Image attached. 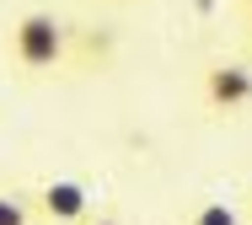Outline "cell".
<instances>
[{
	"mask_svg": "<svg viewBox=\"0 0 252 225\" xmlns=\"http://www.w3.org/2000/svg\"><path fill=\"white\" fill-rule=\"evenodd\" d=\"M5 49L22 64V75H54L64 64V27H59L54 11H27V16L11 22Z\"/></svg>",
	"mask_w": 252,
	"mask_h": 225,
	"instance_id": "6da1fadb",
	"label": "cell"
},
{
	"mask_svg": "<svg viewBox=\"0 0 252 225\" xmlns=\"http://www.w3.org/2000/svg\"><path fill=\"white\" fill-rule=\"evenodd\" d=\"M204 102H209V112L252 108V64H242V59H215L204 70Z\"/></svg>",
	"mask_w": 252,
	"mask_h": 225,
	"instance_id": "7a4b0ae2",
	"label": "cell"
},
{
	"mask_svg": "<svg viewBox=\"0 0 252 225\" xmlns=\"http://www.w3.org/2000/svg\"><path fill=\"white\" fill-rule=\"evenodd\" d=\"M32 209L49 225H81L92 215V193H86L75 177H59V182H43V188L32 193Z\"/></svg>",
	"mask_w": 252,
	"mask_h": 225,
	"instance_id": "3957f363",
	"label": "cell"
},
{
	"mask_svg": "<svg viewBox=\"0 0 252 225\" xmlns=\"http://www.w3.org/2000/svg\"><path fill=\"white\" fill-rule=\"evenodd\" d=\"M188 225H242V209L225 204V198H209V204H199L188 215Z\"/></svg>",
	"mask_w": 252,
	"mask_h": 225,
	"instance_id": "277c9868",
	"label": "cell"
},
{
	"mask_svg": "<svg viewBox=\"0 0 252 225\" xmlns=\"http://www.w3.org/2000/svg\"><path fill=\"white\" fill-rule=\"evenodd\" d=\"M0 225H32V204L22 193H5L0 188Z\"/></svg>",
	"mask_w": 252,
	"mask_h": 225,
	"instance_id": "5b68a950",
	"label": "cell"
},
{
	"mask_svg": "<svg viewBox=\"0 0 252 225\" xmlns=\"http://www.w3.org/2000/svg\"><path fill=\"white\" fill-rule=\"evenodd\" d=\"M81 225H124V220H113V215H86Z\"/></svg>",
	"mask_w": 252,
	"mask_h": 225,
	"instance_id": "8992f818",
	"label": "cell"
},
{
	"mask_svg": "<svg viewBox=\"0 0 252 225\" xmlns=\"http://www.w3.org/2000/svg\"><path fill=\"white\" fill-rule=\"evenodd\" d=\"M242 16H247V38H252V0H242Z\"/></svg>",
	"mask_w": 252,
	"mask_h": 225,
	"instance_id": "52a82bcc",
	"label": "cell"
}]
</instances>
